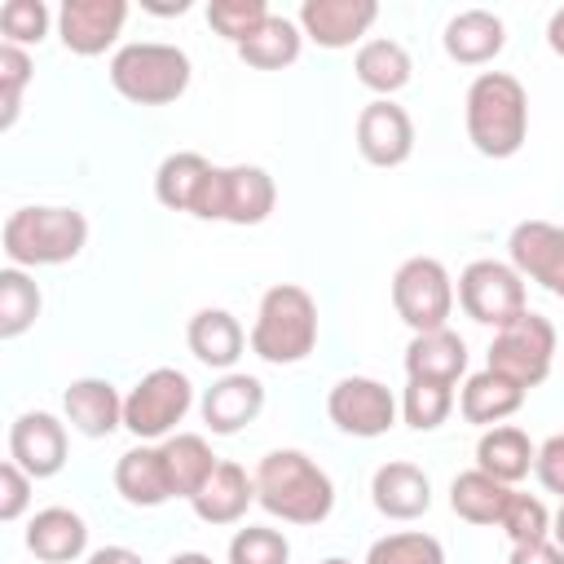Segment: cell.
<instances>
[{
    "label": "cell",
    "instance_id": "1",
    "mask_svg": "<svg viewBox=\"0 0 564 564\" xmlns=\"http://www.w3.org/2000/svg\"><path fill=\"white\" fill-rule=\"evenodd\" d=\"M463 123H467V141L485 159L520 154V145L529 137V93H524V84L507 70H480L467 88Z\"/></svg>",
    "mask_w": 564,
    "mask_h": 564
},
{
    "label": "cell",
    "instance_id": "2",
    "mask_svg": "<svg viewBox=\"0 0 564 564\" xmlns=\"http://www.w3.org/2000/svg\"><path fill=\"white\" fill-rule=\"evenodd\" d=\"M256 502L286 524H322L335 511V480L300 449H269L256 467Z\"/></svg>",
    "mask_w": 564,
    "mask_h": 564
},
{
    "label": "cell",
    "instance_id": "3",
    "mask_svg": "<svg viewBox=\"0 0 564 564\" xmlns=\"http://www.w3.org/2000/svg\"><path fill=\"white\" fill-rule=\"evenodd\" d=\"M0 242L13 269H48L84 251L88 220L79 207H18L9 212Z\"/></svg>",
    "mask_w": 564,
    "mask_h": 564
},
{
    "label": "cell",
    "instance_id": "4",
    "mask_svg": "<svg viewBox=\"0 0 564 564\" xmlns=\"http://www.w3.org/2000/svg\"><path fill=\"white\" fill-rule=\"evenodd\" d=\"M313 344H317V300L295 282L269 286L251 322V352L269 366H295L313 352Z\"/></svg>",
    "mask_w": 564,
    "mask_h": 564
},
{
    "label": "cell",
    "instance_id": "5",
    "mask_svg": "<svg viewBox=\"0 0 564 564\" xmlns=\"http://www.w3.org/2000/svg\"><path fill=\"white\" fill-rule=\"evenodd\" d=\"M189 57L176 44L137 40L110 57V84L132 106H167L189 88Z\"/></svg>",
    "mask_w": 564,
    "mask_h": 564
},
{
    "label": "cell",
    "instance_id": "6",
    "mask_svg": "<svg viewBox=\"0 0 564 564\" xmlns=\"http://www.w3.org/2000/svg\"><path fill=\"white\" fill-rule=\"evenodd\" d=\"M392 308L414 335H432L449 326L454 313V278L436 256H410L392 273Z\"/></svg>",
    "mask_w": 564,
    "mask_h": 564
},
{
    "label": "cell",
    "instance_id": "7",
    "mask_svg": "<svg viewBox=\"0 0 564 564\" xmlns=\"http://www.w3.org/2000/svg\"><path fill=\"white\" fill-rule=\"evenodd\" d=\"M194 405V383L176 366H159L137 379V388L123 397V427L145 445V441H167L172 427L189 414Z\"/></svg>",
    "mask_w": 564,
    "mask_h": 564
},
{
    "label": "cell",
    "instance_id": "8",
    "mask_svg": "<svg viewBox=\"0 0 564 564\" xmlns=\"http://www.w3.org/2000/svg\"><path fill=\"white\" fill-rule=\"evenodd\" d=\"M273 203H278L273 176L256 163H238V167H212L194 216L198 220H229V225H260V220H269Z\"/></svg>",
    "mask_w": 564,
    "mask_h": 564
},
{
    "label": "cell",
    "instance_id": "9",
    "mask_svg": "<svg viewBox=\"0 0 564 564\" xmlns=\"http://www.w3.org/2000/svg\"><path fill=\"white\" fill-rule=\"evenodd\" d=\"M458 304L471 322L480 326H511L520 313H529V295H524V278L516 273L511 260H471L458 273Z\"/></svg>",
    "mask_w": 564,
    "mask_h": 564
},
{
    "label": "cell",
    "instance_id": "10",
    "mask_svg": "<svg viewBox=\"0 0 564 564\" xmlns=\"http://www.w3.org/2000/svg\"><path fill=\"white\" fill-rule=\"evenodd\" d=\"M555 366V326L542 313H520L511 326H502L489 344V370L520 383L524 392L538 388Z\"/></svg>",
    "mask_w": 564,
    "mask_h": 564
},
{
    "label": "cell",
    "instance_id": "11",
    "mask_svg": "<svg viewBox=\"0 0 564 564\" xmlns=\"http://www.w3.org/2000/svg\"><path fill=\"white\" fill-rule=\"evenodd\" d=\"M326 414L344 436L375 441L397 423V397L370 375H344L326 397Z\"/></svg>",
    "mask_w": 564,
    "mask_h": 564
},
{
    "label": "cell",
    "instance_id": "12",
    "mask_svg": "<svg viewBox=\"0 0 564 564\" xmlns=\"http://www.w3.org/2000/svg\"><path fill=\"white\" fill-rule=\"evenodd\" d=\"M507 256L520 278L538 282L555 300H564V225L551 220H520L507 238Z\"/></svg>",
    "mask_w": 564,
    "mask_h": 564
},
{
    "label": "cell",
    "instance_id": "13",
    "mask_svg": "<svg viewBox=\"0 0 564 564\" xmlns=\"http://www.w3.org/2000/svg\"><path fill=\"white\" fill-rule=\"evenodd\" d=\"M357 150L370 167H401L414 154V119L392 97H375L357 115Z\"/></svg>",
    "mask_w": 564,
    "mask_h": 564
},
{
    "label": "cell",
    "instance_id": "14",
    "mask_svg": "<svg viewBox=\"0 0 564 564\" xmlns=\"http://www.w3.org/2000/svg\"><path fill=\"white\" fill-rule=\"evenodd\" d=\"M9 458L31 476L48 480L66 467V423L48 410H26L9 427Z\"/></svg>",
    "mask_w": 564,
    "mask_h": 564
},
{
    "label": "cell",
    "instance_id": "15",
    "mask_svg": "<svg viewBox=\"0 0 564 564\" xmlns=\"http://www.w3.org/2000/svg\"><path fill=\"white\" fill-rule=\"evenodd\" d=\"M128 22L123 0H66L57 9V35L75 57H97L106 53Z\"/></svg>",
    "mask_w": 564,
    "mask_h": 564
},
{
    "label": "cell",
    "instance_id": "16",
    "mask_svg": "<svg viewBox=\"0 0 564 564\" xmlns=\"http://www.w3.org/2000/svg\"><path fill=\"white\" fill-rule=\"evenodd\" d=\"M375 0H304L295 22L317 48H348L375 26Z\"/></svg>",
    "mask_w": 564,
    "mask_h": 564
},
{
    "label": "cell",
    "instance_id": "17",
    "mask_svg": "<svg viewBox=\"0 0 564 564\" xmlns=\"http://www.w3.org/2000/svg\"><path fill=\"white\" fill-rule=\"evenodd\" d=\"M264 410V383L256 375H220L207 392H203V423L216 432V436H234L242 432L247 423H256Z\"/></svg>",
    "mask_w": 564,
    "mask_h": 564
},
{
    "label": "cell",
    "instance_id": "18",
    "mask_svg": "<svg viewBox=\"0 0 564 564\" xmlns=\"http://www.w3.org/2000/svg\"><path fill=\"white\" fill-rule=\"evenodd\" d=\"M370 498H375V511L388 520H419L432 507V480L423 467L397 458V463H383L375 471Z\"/></svg>",
    "mask_w": 564,
    "mask_h": 564
},
{
    "label": "cell",
    "instance_id": "19",
    "mask_svg": "<svg viewBox=\"0 0 564 564\" xmlns=\"http://www.w3.org/2000/svg\"><path fill=\"white\" fill-rule=\"evenodd\" d=\"M62 410H66V423L79 436H93V441L123 427V397L115 392L110 379H75L62 392Z\"/></svg>",
    "mask_w": 564,
    "mask_h": 564
},
{
    "label": "cell",
    "instance_id": "20",
    "mask_svg": "<svg viewBox=\"0 0 564 564\" xmlns=\"http://www.w3.org/2000/svg\"><path fill=\"white\" fill-rule=\"evenodd\" d=\"M441 44L458 66H485L507 48V26L489 9H463L445 22Z\"/></svg>",
    "mask_w": 564,
    "mask_h": 564
},
{
    "label": "cell",
    "instance_id": "21",
    "mask_svg": "<svg viewBox=\"0 0 564 564\" xmlns=\"http://www.w3.org/2000/svg\"><path fill=\"white\" fill-rule=\"evenodd\" d=\"M251 502H256V476H247V467H238V463H216L207 485L189 498V507L203 524H238Z\"/></svg>",
    "mask_w": 564,
    "mask_h": 564
},
{
    "label": "cell",
    "instance_id": "22",
    "mask_svg": "<svg viewBox=\"0 0 564 564\" xmlns=\"http://www.w3.org/2000/svg\"><path fill=\"white\" fill-rule=\"evenodd\" d=\"M26 551L44 564H70L88 551V524L70 507H44L26 524Z\"/></svg>",
    "mask_w": 564,
    "mask_h": 564
},
{
    "label": "cell",
    "instance_id": "23",
    "mask_svg": "<svg viewBox=\"0 0 564 564\" xmlns=\"http://www.w3.org/2000/svg\"><path fill=\"white\" fill-rule=\"evenodd\" d=\"M185 339H189V352H194L203 366L225 370V375L234 370V361H238L242 348H247L242 322H238L229 308H198V313L189 317Z\"/></svg>",
    "mask_w": 564,
    "mask_h": 564
},
{
    "label": "cell",
    "instance_id": "24",
    "mask_svg": "<svg viewBox=\"0 0 564 564\" xmlns=\"http://www.w3.org/2000/svg\"><path fill=\"white\" fill-rule=\"evenodd\" d=\"M115 489L128 507H163L172 498L163 449L159 445H132L115 463Z\"/></svg>",
    "mask_w": 564,
    "mask_h": 564
},
{
    "label": "cell",
    "instance_id": "25",
    "mask_svg": "<svg viewBox=\"0 0 564 564\" xmlns=\"http://www.w3.org/2000/svg\"><path fill=\"white\" fill-rule=\"evenodd\" d=\"M520 405H524V388L511 383V379H502V375L489 370V366H485L480 375H471V379L463 383V397H458L463 419L476 423V427H498V423L511 419Z\"/></svg>",
    "mask_w": 564,
    "mask_h": 564
},
{
    "label": "cell",
    "instance_id": "26",
    "mask_svg": "<svg viewBox=\"0 0 564 564\" xmlns=\"http://www.w3.org/2000/svg\"><path fill=\"white\" fill-rule=\"evenodd\" d=\"M533 463H538V445H533L520 427H511V423L485 427V436L476 441V467L489 471V476L502 480V485L524 480Z\"/></svg>",
    "mask_w": 564,
    "mask_h": 564
},
{
    "label": "cell",
    "instance_id": "27",
    "mask_svg": "<svg viewBox=\"0 0 564 564\" xmlns=\"http://www.w3.org/2000/svg\"><path fill=\"white\" fill-rule=\"evenodd\" d=\"M212 167H216V163H207V159L194 154V150L167 154V159L159 163V172H154V198H159L167 212H189V216H194V207H198V198H203V189H207Z\"/></svg>",
    "mask_w": 564,
    "mask_h": 564
},
{
    "label": "cell",
    "instance_id": "28",
    "mask_svg": "<svg viewBox=\"0 0 564 564\" xmlns=\"http://www.w3.org/2000/svg\"><path fill=\"white\" fill-rule=\"evenodd\" d=\"M159 449H163V467H167V485H172V498H194L203 485H207V476L216 471V454H212V445L198 436V432H176V436H167V441H159Z\"/></svg>",
    "mask_w": 564,
    "mask_h": 564
},
{
    "label": "cell",
    "instance_id": "29",
    "mask_svg": "<svg viewBox=\"0 0 564 564\" xmlns=\"http://www.w3.org/2000/svg\"><path fill=\"white\" fill-rule=\"evenodd\" d=\"M467 370V344L463 335L432 330V335H414L405 348V375L410 379H436V383H458V375Z\"/></svg>",
    "mask_w": 564,
    "mask_h": 564
},
{
    "label": "cell",
    "instance_id": "30",
    "mask_svg": "<svg viewBox=\"0 0 564 564\" xmlns=\"http://www.w3.org/2000/svg\"><path fill=\"white\" fill-rule=\"evenodd\" d=\"M511 494H516L511 485L494 480V476L480 471V467L458 471V476L449 480V507H454V516L467 520V524H498L502 511H507V502H511Z\"/></svg>",
    "mask_w": 564,
    "mask_h": 564
},
{
    "label": "cell",
    "instance_id": "31",
    "mask_svg": "<svg viewBox=\"0 0 564 564\" xmlns=\"http://www.w3.org/2000/svg\"><path fill=\"white\" fill-rule=\"evenodd\" d=\"M352 70H357V84H366L379 97H392V93H401L410 84L414 62H410L405 44L379 35V40H361V48L352 57Z\"/></svg>",
    "mask_w": 564,
    "mask_h": 564
},
{
    "label": "cell",
    "instance_id": "32",
    "mask_svg": "<svg viewBox=\"0 0 564 564\" xmlns=\"http://www.w3.org/2000/svg\"><path fill=\"white\" fill-rule=\"evenodd\" d=\"M300 48H304L300 22L295 18H282V13H269V22L251 40L238 44V57L247 66H256V70H282V66H291L300 57Z\"/></svg>",
    "mask_w": 564,
    "mask_h": 564
},
{
    "label": "cell",
    "instance_id": "33",
    "mask_svg": "<svg viewBox=\"0 0 564 564\" xmlns=\"http://www.w3.org/2000/svg\"><path fill=\"white\" fill-rule=\"evenodd\" d=\"M40 286L31 282L26 269H0V339H18L35 326L40 317Z\"/></svg>",
    "mask_w": 564,
    "mask_h": 564
},
{
    "label": "cell",
    "instance_id": "34",
    "mask_svg": "<svg viewBox=\"0 0 564 564\" xmlns=\"http://www.w3.org/2000/svg\"><path fill=\"white\" fill-rule=\"evenodd\" d=\"M454 410V383H436V379H410L401 392V419L414 432H436Z\"/></svg>",
    "mask_w": 564,
    "mask_h": 564
},
{
    "label": "cell",
    "instance_id": "35",
    "mask_svg": "<svg viewBox=\"0 0 564 564\" xmlns=\"http://www.w3.org/2000/svg\"><path fill=\"white\" fill-rule=\"evenodd\" d=\"M366 564H445V546L423 529H405V533L375 538L366 551Z\"/></svg>",
    "mask_w": 564,
    "mask_h": 564
},
{
    "label": "cell",
    "instance_id": "36",
    "mask_svg": "<svg viewBox=\"0 0 564 564\" xmlns=\"http://www.w3.org/2000/svg\"><path fill=\"white\" fill-rule=\"evenodd\" d=\"M207 22H212L216 35H225L238 48L242 40H251L269 22V4L264 0H212L207 4Z\"/></svg>",
    "mask_w": 564,
    "mask_h": 564
},
{
    "label": "cell",
    "instance_id": "37",
    "mask_svg": "<svg viewBox=\"0 0 564 564\" xmlns=\"http://www.w3.org/2000/svg\"><path fill=\"white\" fill-rule=\"evenodd\" d=\"M291 542L269 524H247L229 538V564H286Z\"/></svg>",
    "mask_w": 564,
    "mask_h": 564
},
{
    "label": "cell",
    "instance_id": "38",
    "mask_svg": "<svg viewBox=\"0 0 564 564\" xmlns=\"http://www.w3.org/2000/svg\"><path fill=\"white\" fill-rule=\"evenodd\" d=\"M48 22H53V13H48V4L44 0H4L0 4V35H4V44H40L44 35H48Z\"/></svg>",
    "mask_w": 564,
    "mask_h": 564
},
{
    "label": "cell",
    "instance_id": "39",
    "mask_svg": "<svg viewBox=\"0 0 564 564\" xmlns=\"http://www.w3.org/2000/svg\"><path fill=\"white\" fill-rule=\"evenodd\" d=\"M31 84V57L18 44H0V128H13L18 110H22V93Z\"/></svg>",
    "mask_w": 564,
    "mask_h": 564
},
{
    "label": "cell",
    "instance_id": "40",
    "mask_svg": "<svg viewBox=\"0 0 564 564\" xmlns=\"http://www.w3.org/2000/svg\"><path fill=\"white\" fill-rule=\"evenodd\" d=\"M498 524L507 529L511 546L542 542V538L551 533V516H546L542 498H533V494H511V502H507V511H502V520H498Z\"/></svg>",
    "mask_w": 564,
    "mask_h": 564
},
{
    "label": "cell",
    "instance_id": "41",
    "mask_svg": "<svg viewBox=\"0 0 564 564\" xmlns=\"http://www.w3.org/2000/svg\"><path fill=\"white\" fill-rule=\"evenodd\" d=\"M26 502H31V476L13 458H4L0 463V520L13 524L26 511Z\"/></svg>",
    "mask_w": 564,
    "mask_h": 564
},
{
    "label": "cell",
    "instance_id": "42",
    "mask_svg": "<svg viewBox=\"0 0 564 564\" xmlns=\"http://www.w3.org/2000/svg\"><path fill=\"white\" fill-rule=\"evenodd\" d=\"M533 471H538L542 489L560 494V502H564V432L538 445V463H533Z\"/></svg>",
    "mask_w": 564,
    "mask_h": 564
},
{
    "label": "cell",
    "instance_id": "43",
    "mask_svg": "<svg viewBox=\"0 0 564 564\" xmlns=\"http://www.w3.org/2000/svg\"><path fill=\"white\" fill-rule=\"evenodd\" d=\"M507 564H564V551L542 538V542H524V546H511V560Z\"/></svg>",
    "mask_w": 564,
    "mask_h": 564
},
{
    "label": "cell",
    "instance_id": "44",
    "mask_svg": "<svg viewBox=\"0 0 564 564\" xmlns=\"http://www.w3.org/2000/svg\"><path fill=\"white\" fill-rule=\"evenodd\" d=\"M84 564H145V560H141L132 546H97Z\"/></svg>",
    "mask_w": 564,
    "mask_h": 564
},
{
    "label": "cell",
    "instance_id": "45",
    "mask_svg": "<svg viewBox=\"0 0 564 564\" xmlns=\"http://www.w3.org/2000/svg\"><path fill=\"white\" fill-rule=\"evenodd\" d=\"M546 44H551V53L555 57H564V4L551 13V22H546Z\"/></svg>",
    "mask_w": 564,
    "mask_h": 564
},
{
    "label": "cell",
    "instance_id": "46",
    "mask_svg": "<svg viewBox=\"0 0 564 564\" xmlns=\"http://www.w3.org/2000/svg\"><path fill=\"white\" fill-rule=\"evenodd\" d=\"M167 564H212V555H203V551H181V555H172Z\"/></svg>",
    "mask_w": 564,
    "mask_h": 564
},
{
    "label": "cell",
    "instance_id": "47",
    "mask_svg": "<svg viewBox=\"0 0 564 564\" xmlns=\"http://www.w3.org/2000/svg\"><path fill=\"white\" fill-rule=\"evenodd\" d=\"M551 538H555V546L564 551V502H560V511H555V524H551Z\"/></svg>",
    "mask_w": 564,
    "mask_h": 564
},
{
    "label": "cell",
    "instance_id": "48",
    "mask_svg": "<svg viewBox=\"0 0 564 564\" xmlns=\"http://www.w3.org/2000/svg\"><path fill=\"white\" fill-rule=\"evenodd\" d=\"M322 564H352V560H344V555H330V560H322Z\"/></svg>",
    "mask_w": 564,
    "mask_h": 564
}]
</instances>
